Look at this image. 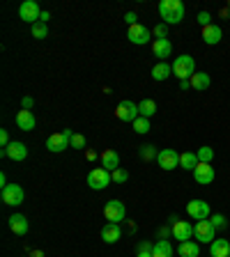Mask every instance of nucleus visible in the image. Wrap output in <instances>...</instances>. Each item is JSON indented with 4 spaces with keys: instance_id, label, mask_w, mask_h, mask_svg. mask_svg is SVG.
<instances>
[{
    "instance_id": "20",
    "label": "nucleus",
    "mask_w": 230,
    "mask_h": 257,
    "mask_svg": "<svg viewBox=\"0 0 230 257\" xmlns=\"http://www.w3.org/2000/svg\"><path fill=\"white\" fill-rule=\"evenodd\" d=\"M102 168H106L108 172H115L120 168V154L115 150L102 152Z\"/></svg>"
},
{
    "instance_id": "46",
    "label": "nucleus",
    "mask_w": 230,
    "mask_h": 257,
    "mask_svg": "<svg viewBox=\"0 0 230 257\" xmlns=\"http://www.w3.org/2000/svg\"><path fill=\"white\" fill-rule=\"evenodd\" d=\"M0 186H3V188L7 186V177L5 175H0Z\"/></svg>"
},
{
    "instance_id": "40",
    "label": "nucleus",
    "mask_w": 230,
    "mask_h": 257,
    "mask_svg": "<svg viewBox=\"0 0 230 257\" xmlns=\"http://www.w3.org/2000/svg\"><path fill=\"white\" fill-rule=\"evenodd\" d=\"M21 106H23V110H30V108L35 106V99H32V96H23Z\"/></svg>"
},
{
    "instance_id": "37",
    "label": "nucleus",
    "mask_w": 230,
    "mask_h": 257,
    "mask_svg": "<svg viewBox=\"0 0 230 257\" xmlns=\"http://www.w3.org/2000/svg\"><path fill=\"white\" fill-rule=\"evenodd\" d=\"M198 23H200L203 28L212 26V14H209V12H200V14H198Z\"/></svg>"
},
{
    "instance_id": "19",
    "label": "nucleus",
    "mask_w": 230,
    "mask_h": 257,
    "mask_svg": "<svg viewBox=\"0 0 230 257\" xmlns=\"http://www.w3.org/2000/svg\"><path fill=\"white\" fill-rule=\"evenodd\" d=\"M16 126L21 128V131H32V128L37 126V119H35V115H32V110H19V115H16Z\"/></svg>"
},
{
    "instance_id": "21",
    "label": "nucleus",
    "mask_w": 230,
    "mask_h": 257,
    "mask_svg": "<svg viewBox=\"0 0 230 257\" xmlns=\"http://www.w3.org/2000/svg\"><path fill=\"white\" fill-rule=\"evenodd\" d=\"M120 236H122V230L118 223H106L102 227V239L106 243H115V241H120Z\"/></svg>"
},
{
    "instance_id": "15",
    "label": "nucleus",
    "mask_w": 230,
    "mask_h": 257,
    "mask_svg": "<svg viewBox=\"0 0 230 257\" xmlns=\"http://www.w3.org/2000/svg\"><path fill=\"white\" fill-rule=\"evenodd\" d=\"M193 179H196L198 184H203V186H207V184L214 182L216 172H214V168H212V163H198L196 170H193Z\"/></svg>"
},
{
    "instance_id": "10",
    "label": "nucleus",
    "mask_w": 230,
    "mask_h": 257,
    "mask_svg": "<svg viewBox=\"0 0 230 257\" xmlns=\"http://www.w3.org/2000/svg\"><path fill=\"white\" fill-rule=\"evenodd\" d=\"M157 163L161 166V170H175L177 166H180V154H177L175 150H171V147H166V150H161L159 156H157Z\"/></svg>"
},
{
    "instance_id": "14",
    "label": "nucleus",
    "mask_w": 230,
    "mask_h": 257,
    "mask_svg": "<svg viewBox=\"0 0 230 257\" xmlns=\"http://www.w3.org/2000/svg\"><path fill=\"white\" fill-rule=\"evenodd\" d=\"M3 202L10 204V207H19L23 202V188L19 184H7L3 188Z\"/></svg>"
},
{
    "instance_id": "45",
    "label": "nucleus",
    "mask_w": 230,
    "mask_h": 257,
    "mask_svg": "<svg viewBox=\"0 0 230 257\" xmlns=\"http://www.w3.org/2000/svg\"><path fill=\"white\" fill-rule=\"evenodd\" d=\"M166 234H173V230H168V227H161V230H159V236H166Z\"/></svg>"
},
{
    "instance_id": "22",
    "label": "nucleus",
    "mask_w": 230,
    "mask_h": 257,
    "mask_svg": "<svg viewBox=\"0 0 230 257\" xmlns=\"http://www.w3.org/2000/svg\"><path fill=\"white\" fill-rule=\"evenodd\" d=\"M209 255L212 257H228L230 255V241L228 239H214L209 243Z\"/></svg>"
},
{
    "instance_id": "6",
    "label": "nucleus",
    "mask_w": 230,
    "mask_h": 257,
    "mask_svg": "<svg viewBox=\"0 0 230 257\" xmlns=\"http://www.w3.org/2000/svg\"><path fill=\"white\" fill-rule=\"evenodd\" d=\"M115 115H118V119H122V122H131V124H134L136 119L140 117L138 103L129 101V99H124V101L118 103V108H115Z\"/></svg>"
},
{
    "instance_id": "33",
    "label": "nucleus",
    "mask_w": 230,
    "mask_h": 257,
    "mask_svg": "<svg viewBox=\"0 0 230 257\" xmlns=\"http://www.w3.org/2000/svg\"><path fill=\"white\" fill-rule=\"evenodd\" d=\"M209 223L214 225V230H225L228 227V220H225L223 214H212L209 216Z\"/></svg>"
},
{
    "instance_id": "34",
    "label": "nucleus",
    "mask_w": 230,
    "mask_h": 257,
    "mask_svg": "<svg viewBox=\"0 0 230 257\" xmlns=\"http://www.w3.org/2000/svg\"><path fill=\"white\" fill-rule=\"evenodd\" d=\"M152 37L155 39H168V26L166 23H157V26L152 28Z\"/></svg>"
},
{
    "instance_id": "3",
    "label": "nucleus",
    "mask_w": 230,
    "mask_h": 257,
    "mask_svg": "<svg viewBox=\"0 0 230 257\" xmlns=\"http://www.w3.org/2000/svg\"><path fill=\"white\" fill-rule=\"evenodd\" d=\"M193 74H196V60L191 55H177L173 62V76L180 80H191Z\"/></svg>"
},
{
    "instance_id": "7",
    "label": "nucleus",
    "mask_w": 230,
    "mask_h": 257,
    "mask_svg": "<svg viewBox=\"0 0 230 257\" xmlns=\"http://www.w3.org/2000/svg\"><path fill=\"white\" fill-rule=\"evenodd\" d=\"M104 216H106L108 223H122L124 216H127V209H124V202L120 200H108L106 207H104Z\"/></svg>"
},
{
    "instance_id": "29",
    "label": "nucleus",
    "mask_w": 230,
    "mask_h": 257,
    "mask_svg": "<svg viewBox=\"0 0 230 257\" xmlns=\"http://www.w3.org/2000/svg\"><path fill=\"white\" fill-rule=\"evenodd\" d=\"M196 156H198V163H212V159H214V150L205 145V147H198Z\"/></svg>"
},
{
    "instance_id": "35",
    "label": "nucleus",
    "mask_w": 230,
    "mask_h": 257,
    "mask_svg": "<svg viewBox=\"0 0 230 257\" xmlns=\"http://www.w3.org/2000/svg\"><path fill=\"white\" fill-rule=\"evenodd\" d=\"M71 150H86V136L74 134V138H71Z\"/></svg>"
},
{
    "instance_id": "38",
    "label": "nucleus",
    "mask_w": 230,
    "mask_h": 257,
    "mask_svg": "<svg viewBox=\"0 0 230 257\" xmlns=\"http://www.w3.org/2000/svg\"><path fill=\"white\" fill-rule=\"evenodd\" d=\"M124 23H127L129 28L136 26V23H138V16H136V12H127V14H124Z\"/></svg>"
},
{
    "instance_id": "42",
    "label": "nucleus",
    "mask_w": 230,
    "mask_h": 257,
    "mask_svg": "<svg viewBox=\"0 0 230 257\" xmlns=\"http://www.w3.org/2000/svg\"><path fill=\"white\" fill-rule=\"evenodd\" d=\"M39 21H42V23H48V21H51V12H44V10H42V16H39Z\"/></svg>"
},
{
    "instance_id": "5",
    "label": "nucleus",
    "mask_w": 230,
    "mask_h": 257,
    "mask_svg": "<svg viewBox=\"0 0 230 257\" xmlns=\"http://www.w3.org/2000/svg\"><path fill=\"white\" fill-rule=\"evenodd\" d=\"M39 16H42V10H39L37 3H35V0H23L21 7H19V19L30 23V26H35V23L39 21Z\"/></svg>"
},
{
    "instance_id": "47",
    "label": "nucleus",
    "mask_w": 230,
    "mask_h": 257,
    "mask_svg": "<svg viewBox=\"0 0 230 257\" xmlns=\"http://www.w3.org/2000/svg\"><path fill=\"white\" fill-rule=\"evenodd\" d=\"M228 257H230V255H228Z\"/></svg>"
},
{
    "instance_id": "8",
    "label": "nucleus",
    "mask_w": 230,
    "mask_h": 257,
    "mask_svg": "<svg viewBox=\"0 0 230 257\" xmlns=\"http://www.w3.org/2000/svg\"><path fill=\"white\" fill-rule=\"evenodd\" d=\"M193 236L198 239V243H212L216 239V230L209 220H198L193 225Z\"/></svg>"
},
{
    "instance_id": "4",
    "label": "nucleus",
    "mask_w": 230,
    "mask_h": 257,
    "mask_svg": "<svg viewBox=\"0 0 230 257\" xmlns=\"http://www.w3.org/2000/svg\"><path fill=\"white\" fill-rule=\"evenodd\" d=\"M113 182V172H108L106 168H92L88 172V186L92 191H104L106 186H111Z\"/></svg>"
},
{
    "instance_id": "9",
    "label": "nucleus",
    "mask_w": 230,
    "mask_h": 257,
    "mask_svg": "<svg viewBox=\"0 0 230 257\" xmlns=\"http://www.w3.org/2000/svg\"><path fill=\"white\" fill-rule=\"evenodd\" d=\"M171 223H173L171 225L173 239H177L180 243H182V241H189L193 236V225L189 223V220H180V218H175V216H173Z\"/></svg>"
},
{
    "instance_id": "44",
    "label": "nucleus",
    "mask_w": 230,
    "mask_h": 257,
    "mask_svg": "<svg viewBox=\"0 0 230 257\" xmlns=\"http://www.w3.org/2000/svg\"><path fill=\"white\" fill-rule=\"evenodd\" d=\"M180 87H182V90H189V87H191V80H180Z\"/></svg>"
},
{
    "instance_id": "26",
    "label": "nucleus",
    "mask_w": 230,
    "mask_h": 257,
    "mask_svg": "<svg viewBox=\"0 0 230 257\" xmlns=\"http://www.w3.org/2000/svg\"><path fill=\"white\" fill-rule=\"evenodd\" d=\"M168 76H173V64H166V62H159L152 67V78L155 80H166Z\"/></svg>"
},
{
    "instance_id": "16",
    "label": "nucleus",
    "mask_w": 230,
    "mask_h": 257,
    "mask_svg": "<svg viewBox=\"0 0 230 257\" xmlns=\"http://www.w3.org/2000/svg\"><path fill=\"white\" fill-rule=\"evenodd\" d=\"M171 53H173L171 39H155V42H152V55H155V58H159V62H164V60H166Z\"/></svg>"
},
{
    "instance_id": "24",
    "label": "nucleus",
    "mask_w": 230,
    "mask_h": 257,
    "mask_svg": "<svg viewBox=\"0 0 230 257\" xmlns=\"http://www.w3.org/2000/svg\"><path fill=\"white\" fill-rule=\"evenodd\" d=\"M152 257H173V246L168 239H159L152 248Z\"/></svg>"
},
{
    "instance_id": "39",
    "label": "nucleus",
    "mask_w": 230,
    "mask_h": 257,
    "mask_svg": "<svg viewBox=\"0 0 230 257\" xmlns=\"http://www.w3.org/2000/svg\"><path fill=\"white\" fill-rule=\"evenodd\" d=\"M10 143H12V140H10V131H7V128H3V131H0V145H3V147H7Z\"/></svg>"
},
{
    "instance_id": "12",
    "label": "nucleus",
    "mask_w": 230,
    "mask_h": 257,
    "mask_svg": "<svg viewBox=\"0 0 230 257\" xmlns=\"http://www.w3.org/2000/svg\"><path fill=\"white\" fill-rule=\"evenodd\" d=\"M0 154L7 156V159H12V161H26L28 159V147L21 143V140H12L7 147H3Z\"/></svg>"
},
{
    "instance_id": "28",
    "label": "nucleus",
    "mask_w": 230,
    "mask_h": 257,
    "mask_svg": "<svg viewBox=\"0 0 230 257\" xmlns=\"http://www.w3.org/2000/svg\"><path fill=\"white\" fill-rule=\"evenodd\" d=\"M138 112H140V117L150 119L152 115L157 112V101H155V99H143V101L138 103Z\"/></svg>"
},
{
    "instance_id": "25",
    "label": "nucleus",
    "mask_w": 230,
    "mask_h": 257,
    "mask_svg": "<svg viewBox=\"0 0 230 257\" xmlns=\"http://www.w3.org/2000/svg\"><path fill=\"white\" fill-rule=\"evenodd\" d=\"M209 83H212V78H209V74H205V71H198V74L191 76V87L193 90H198V92L207 90Z\"/></svg>"
},
{
    "instance_id": "32",
    "label": "nucleus",
    "mask_w": 230,
    "mask_h": 257,
    "mask_svg": "<svg viewBox=\"0 0 230 257\" xmlns=\"http://www.w3.org/2000/svg\"><path fill=\"white\" fill-rule=\"evenodd\" d=\"M32 37L35 39H46L48 37V26L42 21H37L35 26H32Z\"/></svg>"
},
{
    "instance_id": "36",
    "label": "nucleus",
    "mask_w": 230,
    "mask_h": 257,
    "mask_svg": "<svg viewBox=\"0 0 230 257\" xmlns=\"http://www.w3.org/2000/svg\"><path fill=\"white\" fill-rule=\"evenodd\" d=\"M129 179V172L122 170V168H118V170L113 172V182H118V184H124Z\"/></svg>"
},
{
    "instance_id": "18",
    "label": "nucleus",
    "mask_w": 230,
    "mask_h": 257,
    "mask_svg": "<svg viewBox=\"0 0 230 257\" xmlns=\"http://www.w3.org/2000/svg\"><path fill=\"white\" fill-rule=\"evenodd\" d=\"M221 39H223V30H221L216 23H212V26L203 28V42L207 44V46H216Z\"/></svg>"
},
{
    "instance_id": "41",
    "label": "nucleus",
    "mask_w": 230,
    "mask_h": 257,
    "mask_svg": "<svg viewBox=\"0 0 230 257\" xmlns=\"http://www.w3.org/2000/svg\"><path fill=\"white\" fill-rule=\"evenodd\" d=\"M155 248V243H150V241H140L138 246H136V250H152Z\"/></svg>"
},
{
    "instance_id": "11",
    "label": "nucleus",
    "mask_w": 230,
    "mask_h": 257,
    "mask_svg": "<svg viewBox=\"0 0 230 257\" xmlns=\"http://www.w3.org/2000/svg\"><path fill=\"white\" fill-rule=\"evenodd\" d=\"M127 37L131 44H136V46H143V44L152 42V30H147L145 26H140V23H136V26H131L127 30Z\"/></svg>"
},
{
    "instance_id": "17",
    "label": "nucleus",
    "mask_w": 230,
    "mask_h": 257,
    "mask_svg": "<svg viewBox=\"0 0 230 257\" xmlns=\"http://www.w3.org/2000/svg\"><path fill=\"white\" fill-rule=\"evenodd\" d=\"M7 225H10V230L19 236L28 234V227H30V225H28V218L23 214H12L10 218H7Z\"/></svg>"
},
{
    "instance_id": "27",
    "label": "nucleus",
    "mask_w": 230,
    "mask_h": 257,
    "mask_svg": "<svg viewBox=\"0 0 230 257\" xmlns=\"http://www.w3.org/2000/svg\"><path fill=\"white\" fill-rule=\"evenodd\" d=\"M196 166H198V156H196V152H182V154H180V168L193 172Z\"/></svg>"
},
{
    "instance_id": "1",
    "label": "nucleus",
    "mask_w": 230,
    "mask_h": 257,
    "mask_svg": "<svg viewBox=\"0 0 230 257\" xmlns=\"http://www.w3.org/2000/svg\"><path fill=\"white\" fill-rule=\"evenodd\" d=\"M159 14L166 26H173V23H182L184 14H187V7H184L182 0H161Z\"/></svg>"
},
{
    "instance_id": "13",
    "label": "nucleus",
    "mask_w": 230,
    "mask_h": 257,
    "mask_svg": "<svg viewBox=\"0 0 230 257\" xmlns=\"http://www.w3.org/2000/svg\"><path fill=\"white\" fill-rule=\"evenodd\" d=\"M187 214L193 220H207L209 218V204L205 200H191L187 202Z\"/></svg>"
},
{
    "instance_id": "43",
    "label": "nucleus",
    "mask_w": 230,
    "mask_h": 257,
    "mask_svg": "<svg viewBox=\"0 0 230 257\" xmlns=\"http://www.w3.org/2000/svg\"><path fill=\"white\" fill-rule=\"evenodd\" d=\"M136 252H138L136 257H152V250H136Z\"/></svg>"
},
{
    "instance_id": "23",
    "label": "nucleus",
    "mask_w": 230,
    "mask_h": 257,
    "mask_svg": "<svg viewBox=\"0 0 230 257\" xmlns=\"http://www.w3.org/2000/svg\"><path fill=\"white\" fill-rule=\"evenodd\" d=\"M177 252H180V257H200V243L198 241H182L180 243V248H177Z\"/></svg>"
},
{
    "instance_id": "2",
    "label": "nucleus",
    "mask_w": 230,
    "mask_h": 257,
    "mask_svg": "<svg viewBox=\"0 0 230 257\" xmlns=\"http://www.w3.org/2000/svg\"><path fill=\"white\" fill-rule=\"evenodd\" d=\"M71 138H74V131H71V128H64L60 134H51L46 138V150L53 152V154H60V152H64L67 147H71Z\"/></svg>"
},
{
    "instance_id": "30",
    "label": "nucleus",
    "mask_w": 230,
    "mask_h": 257,
    "mask_svg": "<svg viewBox=\"0 0 230 257\" xmlns=\"http://www.w3.org/2000/svg\"><path fill=\"white\" fill-rule=\"evenodd\" d=\"M138 154H140V159H143V161H152V159H157V156H159V152H157L155 145H143V147L138 150Z\"/></svg>"
},
{
    "instance_id": "31",
    "label": "nucleus",
    "mask_w": 230,
    "mask_h": 257,
    "mask_svg": "<svg viewBox=\"0 0 230 257\" xmlns=\"http://www.w3.org/2000/svg\"><path fill=\"white\" fill-rule=\"evenodd\" d=\"M131 126H134V131H136V134H140V136L150 134V119H147V117H138L134 124H131Z\"/></svg>"
}]
</instances>
